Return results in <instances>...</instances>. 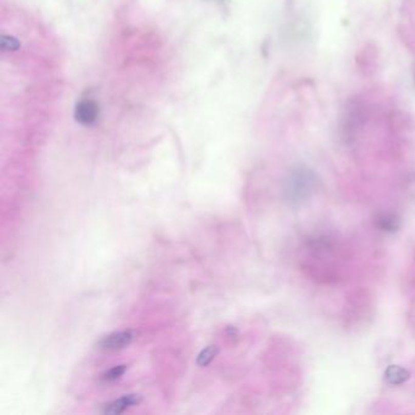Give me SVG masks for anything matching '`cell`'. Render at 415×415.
Listing matches in <instances>:
<instances>
[{
  "label": "cell",
  "mask_w": 415,
  "mask_h": 415,
  "mask_svg": "<svg viewBox=\"0 0 415 415\" xmlns=\"http://www.w3.org/2000/svg\"><path fill=\"white\" fill-rule=\"evenodd\" d=\"M218 353H220V347H218V346L215 345L207 346V347H205L200 353H199L197 358H196V364L201 368L208 367V365L213 362V359L217 357Z\"/></svg>",
  "instance_id": "8992f818"
},
{
  "label": "cell",
  "mask_w": 415,
  "mask_h": 415,
  "mask_svg": "<svg viewBox=\"0 0 415 415\" xmlns=\"http://www.w3.org/2000/svg\"><path fill=\"white\" fill-rule=\"evenodd\" d=\"M384 378L390 385H401L404 384L410 378L409 371L407 369L400 367V365H390L384 372Z\"/></svg>",
  "instance_id": "277c9868"
},
{
  "label": "cell",
  "mask_w": 415,
  "mask_h": 415,
  "mask_svg": "<svg viewBox=\"0 0 415 415\" xmlns=\"http://www.w3.org/2000/svg\"><path fill=\"white\" fill-rule=\"evenodd\" d=\"M142 402H143V397L140 396V394H136V393L124 394V396L117 398V400H115V401H111V402H109V403H106L103 408V413L104 414L124 413V411L130 409V408L139 406Z\"/></svg>",
  "instance_id": "3957f363"
},
{
  "label": "cell",
  "mask_w": 415,
  "mask_h": 415,
  "mask_svg": "<svg viewBox=\"0 0 415 415\" xmlns=\"http://www.w3.org/2000/svg\"><path fill=\"white\" fill-rule=\"evenodd\" d=\"M0 47L5 51H15L21 47L17 39L11 37V35H3L0 39Z\"/></svg>",
  "instance_id": "ba28073f"
},
{
  "label": "cell",
  "mask_w": 415,
  "mask_h": 415,
  "mask_svg": "<svg viewBox=\"0 0 415 415\" xmlns=\"http://www.w3.org/2000/svg\"><path fill=\"white\" fill-rule=\"evenodd\" d=\"M99 117V106L95 101L83 99L74 109V120L83 126H93Z\"/></svg>",
  "instance_id": "7a4b0ae2"
},
{
  "label": "cell",
  "mask_w": 415,
  "mask_h": 415,
  "mask_svg": "<svg viewBox=\"0 0 415 415\" xmlns=\"http://www.w3.org/2000/svg\"><path fill=\"white\" fill-rule=\"evenodd\" d=\"M135 338L136 334L133 330L113 331L100 340L99 347L106 352H117L132 345Z\"/></svg>",
  "instance_id": "6da1fadb"
},
{
  "label": "cell",
  "mask_w": 415,
  "mask_h": 415,
  "mask_svg": "<svg viewBox=\"0 0 415 415\" xmlns=\"http://www.w3.org/2000/svg\"><path fill=\"white\" fill-rule=\"evenodd\" d=\"M127 370H128V365L127 364L115 365V367L109 369V370H106L103 375H101V380L105 382L117 381L126 374Z\"/></svg>",
  "instance_id": "52a82bcc"
},
{
  "label": "cell",
  "mask_w": 415,
  "mask_h": 415,
  "mask_svg": "<svg viewBox=\"0 0 415 415\" xmlns=\"http://www.w3.org/2000/svg\"><path fill=\"white\" fill-rule=\"evenodd\" d=\"M375 224H377L379 229L386 231V233H394V231L400 229V221L393 214L385 213L378 215L377 220H375Z\"/></svg>",
  "instance_id": "5b68a950"
},
{
  "label": "cell",
  "mask_w": 415,
  "mask_h": 415,
  "mask_svg": "<svg viewBox=\"0 0 415 415\" xmlns=\"http://www.w3.org/2000/svg\"><path fill=\"white\" fill-rule=\"evenodd\" d=\"M208 2H215L218 3V4H224V3H227L228 0H208Z\"/></svg>",
  "instance_id": "9c48e42d"
}]
</instances>
